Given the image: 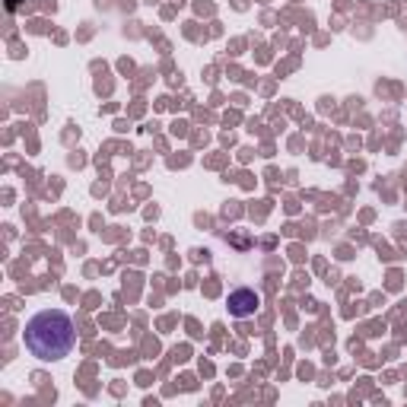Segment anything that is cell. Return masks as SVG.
Instances as JSON below:
<instances>
[{
  "label": "cell",
  "instance_id": "1",
  "mask_svg": "<svg viewBox=\"0 0 407 407\" xmlns=\"http://www.w3.org/2000/svg\"><path fill=\"white\" fill-rule=\"evenodd\" d=\"M23 340H26V350H29L32 356H38V360H45V363L64 360L76 344L74 318L64 309L38 312V315H32L29 322H26Z\"/></svg>",
  "mask_w": 407,
  "mask_h": 407
},
{
  "label": "cell",
  "instance_id": "2",
  "mask_svg": "<svg viewBox=\"0 0 407 407\" xmlns=\"http://www.w3.org/2000/svg\"><path fill=\"white\" fill-rule=\"evenodd\" d=\"M226 306H229V315L233 318H251L258 312V306H261V296L249 287H239V290L229 293Z\"/></svg>",
  "mask_w": 407,
  "mask_h": 407
}]
</instances>
